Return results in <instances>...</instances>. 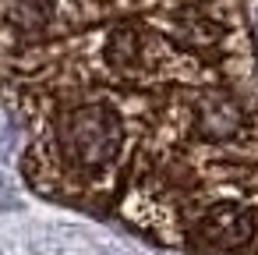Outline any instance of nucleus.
Here are the masks:
<instances>
[{
  "label": "nucleus",
  "instance_id": "nucleus-3",
  "mask_svg": "<svg viewBox=\"0 0 258 255\" xmlns=\"http://www.w3.org/2000/svg\"><path fill=\"white\" fill-rule=\"evenodd\" d=\"M99 54H103V68L124 82H159L191 68V61L166 43L163 29H152L142 22L113 25L103 36Z\"/></svg>",
  "mask_w": 258,
  "mask_h": 255
},
{
  "label": "nucleus",
  "instance_id": "nucleus-2",
  "mask_svg": "<svg viewBox=\"0 0 258 255\" xmlns=\"http://www.w3.org/2000/svg\"><path fill=\"white\" fill-rule=\"evenodd\" d=\"M177 241L195 255H258V202L237 184L205 181V198L191 195L177 209Z\"/></svg>",
  "mask_w": 258,
  "mask_h": 255
},
{
  "label": "nucleus",
  "instance_id": "nucleus-1",
  "mask_svg": "<svg viewBox=\"0 0 258 255\" xmlns=\"http://www.w3.org/2000/svg\"><path fill=\"white\" fill-rule=\"evenodd\" d=\"M131 142V117L120 96H89L64 107L46 138V167L68 198H99L113 191Z\"/></svg>",
  "mask_w": 258,
  "mask_h": 255
}]
</instances>
